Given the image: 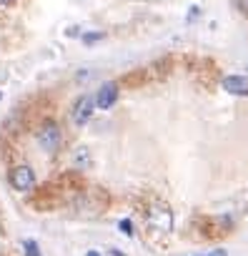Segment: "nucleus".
<instances>
[{
    "mask_svg": "<svg viewBox=\"0 0 248 256\" xmlns=\"http://www.w3.org/2000/svg\"><path fill=\"white\" fill-rule=\"evenodd\" d=\"M93 110H95V98H90V96H80V98L73 103L70 118H73L75 126H85V123L90 120Z\"/></svg>",
    "mask_w": 248,
    "mask_h": 256,
    "instance_id": "7ed1b4c3",
    "label": "nucleus"
},
{
    "mask_svg": "<svg viewBox=\"0 0 248 256\" xmlns=\"http://www.w3.org/2000/svg\"><path fill=\"white\" fill-rule=\"evenodd\" d=\"M38 146L45 151V154H55L60 148V126L55 120H43L40 128H38Z\"/></svg>",
    "mask_w": 248,
    "mask_h": 256,
    "instance_id": "f257e3e1",
    "label": "nucleus"
},
{
    "mask_svg": "<svg viewBox=\"0 0 248 256\" xmlns=\"http://www.w3.org/2000/svg\"><path fill=\"white\" fill-rule=\"evenodd\" d=\"M23 254H25V256H43L38 241H33V238H25V241H23Z\"/></svg>",
    "mask_w": 248,
    "mask_h": 256,
    "instance_id": "0eeeda50",
    "label": "nucleus"
},
{
    "mask_svg": "<svg viewBox=\"0 0 248 256\" xmlns=\"http://www.w3.org/2000/svg\"><path fill=\"white\" fill-rule=\"evenodd\" d=\"M233 3H236V8H238V13L248 18V0H233Z\"/></svg>",
    "mask_w": 248,
    "mask_h": 256,
    "instance_id": "9d476101",
    "label": "nucleus"
},
{
    "mask_svg": "<svg viewBox=\"0 0 248 256\" xmlns=\"http://www.w3.org/2000/svg\"><path fill=\"white\" fill-rule=\"evenodd\" d=\"M118 228H120V234H126V236H133V224H131L128 218H123V221L118 224Z\"/></svg>",
    "mask_w": 248,
    "mask_h": 256,
    "instance_id": "6e6552de",
    "label": "nucleus"
},
{
    "mask_svg": "<svg viewBox=\"0 0 248 256\" xmlns=\"http://www.w3.org/2000/svg\"><path fill=\"white\" fill-rule=\"evenodd\" d=\"M103 38V33H88V36H83V40L90 46V43H95V40H100Z\"/></svg>",
    "mask_w": 248,
    "mask_h": 256,
    "instance_id": "9b49d317",
    "label": "nucleus"
},
{
    "mask_svg": "<svg viewBox=\"0 0 248 256\" xmlns=\"http://www.w3.org/2000/svg\"><path fill=\"white\" fill-rule=\"evenodd\" d=\"M115 100H118V83H103L100 88H98V93H95V108H100V110H108V108H113L115 106Z\"/></svg>",
    "mask_w": 248,
    "mask_h": 256,
    "instance_id": "39448f33",
    "label": "nucleus"
},
{
    "mask_svg": "<svg viewBox=\"0 0 248 256\" xmlns=\"http://www.w3.org/2000/svg\"><path fill=\"white\" fill-rule=\"evenodd\" d=\"M206 256H226V251H223V248H213V251H208Z\"/></svg>",
    "mask_w": 248,
    "mask_h": 256,
    "instance_id": "f8f14e48",
    "label": "nucleus"
},
{
    "mask_svg": "<svg viewBox=\"0 0 248 256\" xmlns=\"http://www.w3.org/2000/svg\"><path fill=\"white\" fill-rule=\"evenodd\" d=\"M85 256H100V254H98V251H88Z\"/></svg>",
    "mask_w": 248,
    "mask_h": 256,
    "instance_id": "4468645a",
    "label": "nucleus"
},
{
    "mask_svg": "<svg viewBox=\"0 0 248 256\" xmlns=\"http://www.w3.org/2000/svg\"><path fill=\"white\" fill-rule=\"evenodd\" d=\"M223 90L231 96H248V76H226Z\"/></svg>",
    "mask_w": 248,
    "mask_h": 256,
    "instance_id": "423d86ee",
    "label": "nucleus"
},
{
    "mask_svg": "<svg viewBox=\"0 0 248 256\" xmlns=\"http://www.w3.org/2000/svg\"><path fill=\"white\" fill-rule=\"evenodd\" d=\"M148 224H151L153 228H158V231H171V226H173V214H171V208L163 206V204L153 206V208L148 211Z\"/></svg>",
    "mask_w": 248,
    "mask_h": 256,
    "instance_id": "20e7f679",
    "label": "nucleus"
},
{
    "mask_svg": "<svg viewBox=\"0 0 248 256\" xmlns=\"http://www.w3.org/2000/svg\"><path fill=\"white\" fill-rule=\"evenodd\" d=\"M8 181H10V186L15 188V191H30L33 186H35V171L30 168V166H25V164H20V166H13L10 168V174H8Z\"/></svg>",
    "mask_w": 248,
    "mask_h": 256,
    "instance_id": "f03ea898",
    "label": "nucleus"
},
{
    "mask_svg": "<svg viewBox=\"0 0 248 256\" xmlns=\"http://www.w3.org/2000/svg\"><path fill=\"white\" fill-rule=\"evenodd\" d=\"M13 3V0H0V6H10Z\"/></svg>",
    "mask_w": 248,
    "mask_h": 256,
    "instance_id": "ddd939ff",
    "label": "nucleus"
},
{
    "mask_svg": "<svg viewBox=\"0 0 248 256\" xmlns=\"http://www.w3.org/2000/svg\"><path fill=\"white\" fill-rule=\"evenodd\" d=\"M75 164H90L88 148H80V151H75Z\"/></svg>",
    "mask_w": 248,
    "mask_h": 256,
    "instance_id": "1a4fd4ad",
    "label": "nucleus"
},
{
    "mask_svg": "<svg viewBox=\"0 0 248 256\" xmlns=\"http://www.w3.org/2000/svg\"><path fill=\"white\" fill-rule=\"evenodd\" d=\"M0 98H3V96H0Z\"/></svg>",
    "mask_w": 248,
    "mask_h": 256,
    "instance_id": "2eb2a0df",
    "label": "nucleus"
}]
</instances>
